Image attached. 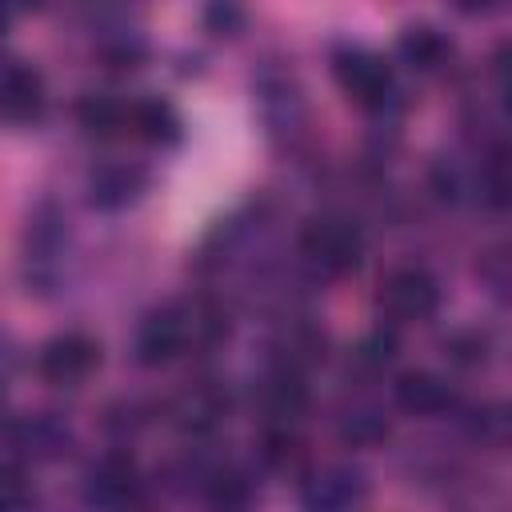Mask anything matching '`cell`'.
Returning <instances> with one entry per match:
<instances>
[{
    "mask_svg": "<svg viewBox=\"0 0 512 512\" xmlns=\"http://www.w3.org/2000/svg\"><path fill=\"white\" fill-rule=\"evenodd\" d=\"M28 504V484H24V468L16 460L4 464V512H24Z\"/></svg>",
    "mask_w": 512,
    "mask_h": 512,
    "instance_id": "7402d4cb",
    "label": "cell"
},
{
    "mask_svg": "<svg viewBox=\"0 0 512 512\" xmlns=\"http://www.w3.org/2000/svg\"><path fill=\"white\" fill-rule=\"evenodd\" d=\"M228 336V316L220 312V304L192 296V300H172L152 308L140 328H136V360L148 368L172 364L184 352H204L216 340Z\"/></svg>",
    "mask_w": 512,
    "mask_h": 512,
    "instance_id": "6da1fadb",
    "label": "cell"
},
{
    "mask_svg": "<svg viewBox=\"0 0 512 512\" xmlns=\"http://www.w3.org/2000/svg\"><path fill=\"white\" fill-rule=\"evenodd\" d=\"M44 100H48L44 96V76L32 64L12 56L0 72V112H4V120L8 124H32V120H40Z\"/></svg>",
    "mask_w": 512,
    "mask_h": 512,
    "instance_id": "9c48e42d",
    "label": "cell"
},
{
    "mask_svg": "<svg viewBox=\"0 0 512 512\" xmlns=\"http://www.w3.org/2000/svg\"><path fill=\"white\" fill-rule=\"evenodd\" d=\"M480 276H484V284L492 288V296H500V300L512 304V244L488 248L484 260H480Z\"/></svg>",
    "mask_w": 512,
    "mask_h": 512,
    "instance_id": "d6986e66",
    "label": "cell"
},
{
    "mask_svg": "<svg viewBox=\"0 0 512 512\" xmlns=\"http://www.w3.org/2000/svg\"><path fill=\"white\" fill-rule=\"evenodd\" d=\"M396 52L416 72H440L448 64V56H452V40L432 24H408L400 32V40H396Z\"/></svg>",
    "mask_w": 512,
    "mask_h": 512,
    "instance_id": "2e32d148",
    "label": "cell"
},
{
    "mask_svg": "<svg viewBox=\"0 0 512 512\" xmlns=\"http://www.w3.org/2000/svg\"><path fill=\"white\" fill-rule=\"evenodd\" d=\"M356 364L360 368H368V372H380V368H388L392 364V356H396V336L392 332H384V328H376V332H368L360 344H356Z\"/></svg>",
    "mask_w": 512,
    "mask_h": 512,
    "instance_id": "ffe728a7",
    "label": "cell"
},
{
    "mask_svg": "<svg viewBox=\"0 0 512 512\" xmlns=\"http://www.w3.org/2000/svg\"><path fill=\"white\" fill-rule=\"evenodd\" d=\"M368 500V480L352 464H320L300 480L304 512H360Z\"/></svg>",
    "mask_w": 512,
    "mask_h": 512,
    "instance_id": "8992f818",
    "label": "cell"
},
{
    "mask_svg": "<svg viewBox=\"0 0 512 512\" xmlns=\"http://www.w3.org/2000/svg\"><path fill=\"white\" fill-rule=\"evenodd\" d=\"M324 348H328V340H324V332H320L316 324H308V320H288V324H280V328L272 332V340H268V364L304 376L312 364L324 360Z\"/></svg>",
    "mask_w": 512,
    "mask_h": 512,
    "instance_id": "30bf717a",
    "label": "cell"
},
{
    "mask_svg": "<svg viewBox=\"0 0 512 512\" xmlns=\"http://www.w3.org/2000/svg\"><path fill=\"white\" fill-rule=\"evenodd\" d=\"M336 436L344 444H356V448H368V444H380L388 436V416L372 404H352L340 412L336 420Z\"/></svg>",
    "mask_w": 512,
    "mask_h": 512,
    "instance_id": "ac0fdd59",
    "label": "cell"
},
{
    "mask_svg": "<svg viewBox=\"0 0 512 512\" xmlns=\"http://www.w3.org/2000/svg\"><path fill=\"white\" fill-rule=\"evenodd\" d=\"M224 416H228V392H224V384L212 380V376H200V380L184 384V388L168 400V420H172L180 432H192V436L212 432Z\"/></svg>",
    "mask_w": 512,
    "mask_h": 512,
    "instance_id": "ba28073f",
    "label": "cell"
},
{
    "mask_svg": "<svg viewBox=\"0 0 512 512\" xmlns=\"http://www.w3.org/2000/svg\"><path fill=\"white\" fill-rule=\"evenodd\" d=\"M100 364V344L84 332H60L52 336L40 356H36V372L44 384H56V388H76L84 384Z\"/></svg>",
    "mask_w": 512,
    "mask_h": 512,
    "instance_id": "52a82bcc",
    "label": "cell"
},
{
    "mask_svg": "<svg viewBox=\"0 0 512 512\" xmlns=\"http://www.w3.org/2000/svg\"><path fill=\"white\" fill-rule=\"evenodd\" d=\"M132 136L148 144H172L180 136V116L168 100L160 96H140L132 100Z\"/></svg>",
    "mask_w": 512,
    "mask_h": 512,
    "instance_id": "e0dca14e",
    "label": "cell"
},
{
    "mask_svg": "<svg viewBox=\"0 0 512 512\" xmlns=\"http://www.w3.org/2000/svg\"><path fill=\"white\" fill-rule=\"evenodd\" d=\"M104 428L116 432V436L140 432V428H144V408H140L136 400H120V404H112V408L104 412Z\"/></svg>",
    "mask_w": 512,
    "mask_h": 512,
    "instance_id": "44dd1931",
    "label": "cell"
},
{
    "mask_svg": "<svg viewBox=\"0 0 512 512\" xmlns=\"http://www.w3.org/2000/svg\"><path fill=\"white\" fill-rule=\"evenodd\" d=\"M488 424H492V436H496V440L512 444V404H500V408L488 416Z\"/></svg>",
    "mask_w": 512,
    "mask_h": 512,
    "instance_id": "603a6c76",
    "label": "cell"
},
{
    "mask_svg": "<svg viewBox=\"0 0 512 512\" xmlns=\"http://www.w3.org/2000/svg\"><path fill=\"white\" fill-rule=\"evenodd\" d=\"M304 264L320 276H344L360 264L364 256V236L360 228L348 220V216H336V212H324V216H312L304 228H300V240H296Z\"/></svg>",
    "mask_w": 512,
    "mask_h": 512,
    "instance_id": "7a4b0ae2",
    "label": "cell"
},
{
    "mask_svg": "<svg viewBox=\"0 0 512 512\" xmlns=\"http://www.w3.org/2000/svg\"><path fill=\"white\" fill-rule=\"evenodd\" d=\"M140 496H144L140 468L124 452H108L84 472V504L92 512H128L140 504Z\"/></svg>",
    "mask_w": 512,
    "mask_h": 512,
    "instance_id": "5b68a950",
    "label": "cell"
},
{
    "mask_svg": "<svg viewBox=\"0 0 512 512\" xmlns=\"http://www.w3.org/2000/svg\"><path fill=\"white\" fill-rule=\"evenodd\" d=\"M504 96H508V112H512V88H504Z\"/></svg>",
    "mask_w": 512,
    "mask_h": 512,
    "instance_id": "484cf974",
    "label": "cell"
},
{
    "mask_svg": "<svg viewBox=\"0 0 512 512\" xmlns=\"http://www.w3.org/2000/svg\"><path fill=\"white\" fill-rule=\"evenodd\" d=\"M208 20H212V24H236L240 12H236V8H208Z\"/></svg>",
    "mask_w": 512,
    "mask_h": 512,
    "instance_id": "d4e9b609",
    "label": "cell"
},
{
    "mask_svg": "<svg viewBox=\"0 0 512 512\" xmlns=\"http://www.w3.org/2000/svg\"><path fill=\"white\" fill-rule=\"evenodd\" d=\"M256 404H260V412L268 416V424H292L300 412H304V404H308V388H304V376H296V372H284V368H272L268 364V372L256 380Z\"/></svg>",
    "mask_w": 512,
    "mask_h": 512,
    "instance_id": "4fadbf2b",
    "label": "cell"
},
{
    "mask_svg": "<svg viewBox=\"0 0 512 512\" xmlns=\"http://www.w3.org/2000/svg\"><path fill=\"white\" fill-rule=\"evenodd\" d=\"M376 308L388 324H420L440 308V284L428 268H392L380 280Z\"/></svg>",
    "mask_w": 512,
    "mask_h": 512,
    "instance_id": "277c9868",
    "label": "cell"
},
{
    "mask_svg": "<svg viewBox=\"0 0 512 512\" xmlns=\"http://www.w3.org/2000/svg\"><path fill=\"white\" fill-rule=\"evenodd\" d=\"M492 64H496L500 84H504V88H512V44H500V48H496V56H492Z\"/></svg>",
    "mask_w": 512,
    "mask_h": 512,
    "instance_id": "cb8c5ba5",
    "label": "cell"
},
{
    "mask_svg": "<svg viewBox=\"0 0 512 512\" xmlns=\"http://www.w3.org/2000/svg\"><path fill=\"white\" fill-rule=\"evenodd\" d=\"M392 392H396V404L404 412H412V416H436V412H444L452 404V388L436 372H424V368L396 376Z\"/></svg>",
    "mask_w": 512,
    "mask_h": 512,
    "instance_id": "9a60e30c",
    "label": "cell"
},
{
    "mask_svg": "<svg viewBox=\"0 0 512 512\" xmlns=\"http://www.w3.org/2000/svg\"><path fill=\"white\" fill-rule=\"evenodd\" d=\"M76 120L88 136H100V140L132 136V100H120V96H108V92L80 96Z\"/></svg>",
    "mask_w": 512,
    "mask_h": 512,
    "instance_id": "5bb4252c",
    "label": "cell"
},
{
    "mask_svg": "<svg viewBox=\"0 0 512 512\" xmlns=\"http://www.w3.org/2000/svg\"><path fill=\"white\" fill-rule=\"evenodd\" d=\"M332 76H336L340 92H344L356 108H364V112H380V108H388L392 96H396L392 68H388L376 52L356 48V44H348V48H340V52L332 56Z\"/></svg>",
    "mask_w": 512,
    "mask_h": 512,
    "instance_id": "3957f363",
    "label": "cell"
},
{
    "mask_svg": "<svg viewBox=\"0 0 512 512\" xmlns=\"http://www.w3.org/2000/svg\"><path fill=\"white\" fill-rule=\"evenodd\" d=\"M68 444H72V432L56 416H24V420L8 424L12 460L16 456H24V460H56V456L68 452Z\"/></svg>",
    "mask_w": 512,
    "mask_h": 512,
    "instance_id": "8fae6325",
    "label": "cell"
},
{
    "mask_svg": "<svg viewBox=\"0 0 512 512\" xmlns=\"http://www.w3.org/2000/svg\"><path fill=\"white\" fill-rule=\"evenodd\" d=\"M148 176L140 164H128V160H108L100 168H92L88 176V204L100 208V212H116V208H128L132 200H140Z\"/></svg>",
    "mask_w": 512,
    "mask_h": 512,
    "instance_id": "7c38bea8",
    "label": "cell"
}]
</instances>
